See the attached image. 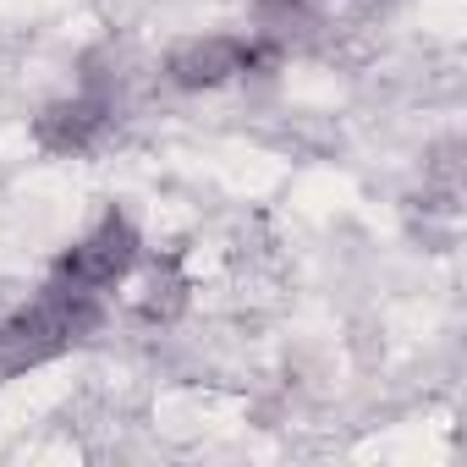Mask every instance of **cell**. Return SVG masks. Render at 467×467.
Instances as JSON below:
<instances>
[{"instance_id":"obj_1","label":"cell","mask_w":467,"mask_h":467,"mask_svg":"<svg viewBox=\"0 0 467 467\" xmlns=\"http://www.w3.org/2000/svg\"><path fill=\"white\" fill-rule=\"evenodd\" d=\"M138 254H143V243H138L132 220H127L121 209H110V214L88 231V237H78L67 254H56V265H50V286L105 297L116 281H127V275H132Z\"/></svg>"},{"instance_id":"obj_2","label":"cell","mask_w":467,"mask_h":467,"mask_svg":"<svg viewBox=\"0 0 467 467\" xmlns=\"http://www.w3.org/2000/svg\"><path fill=\"white\" fill-rule=\"evenodd\" d=\"M105 127H110V94H94V88H83L72 99H56L34 116V138L50 154H83L105 138Z\"/></svg>"}]
</instances>
